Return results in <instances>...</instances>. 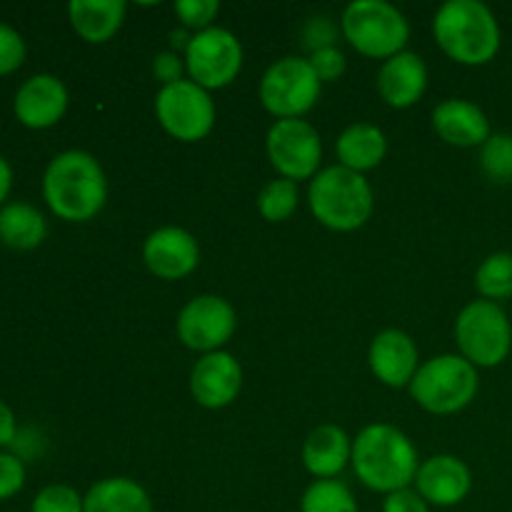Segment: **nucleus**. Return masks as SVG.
I'll return each instance as SVG.
<instances>
[{
  "mask_svg": "<svg viewBox=\"0 0 512 512\" xmlns=\"http://www.w3.org/2000/svg\"><path fill=\"white\" fill-rule=\"evenodd\" d=\"M43 200L68 223L93 220L108 200V180L98 158L85 150H63L43 173Z\"/></svg>",
  "mask_w": 512,
  "mask_h": 512,
  "instance_id": "nucleus-1",
  "label": "nucleus"
},
{
  "mask_svg": "<svg viewBox=\"0 0 512 512\" xmlns=\"http://www.w3.org/2000/svg\"><path fill=\"white\" fill-rule=\"evenodd\" d=\"M353 470L365 488L395 493L410 488L418 475V450L413 440L395 425H368L353 440Z\"/></svg>",
  "mask_w": 512,
  "mask_h": 512,
  "instance_id": "nucleus-2",
  "label": "nucleus"
},
{
  "mask_svg": "<svg viewBox=\"0 0 512 512\" xmlns=\"http://www.w3.org/2000/svg\"><path fill=\"white\" fill-rule=\"evenodd\" d=\"M440 50L460 65H485L500 50V23L480 0H448L433 18Z\"/></svg>",
  "mask_w": 512,
  "mask_h": 512,
  "instance_id": "nucleus-3",
  "label": "nucleus"
},
{
  "mask_svg": "<svg viewBox=\"0 0 512 512\" xmlns=\"http://www.w3.org/2000/svg\"><path fill=\"white\" fill-rule=\"evenodd\" d=\"M310 213L320 225L335 233H353L363 228L373 215V188L363 173L330 165L320 170L308 188Z\"/></svg>",
  "mask_w": 512,
  "mask_h": 512,
  "instance_id": "nucleus-4",
  "label": "nucleus"
},
{
  "mask_svg": "<svg viewBox=\"0 0 512 512\" xmlns=\"http://www.w3.org/2000/svg\"><path fill=\"white\" fill-rule=\"evenodd\" d=\"M478 368L463 355H435L425 360L410 383V395L433 415H453L468 408L478 395Z\"/></svg>",
  "mask_w": 512,
  "mask_h": 512,
  "instance_id": "nucleus-5",
  "label": "nucleus"
},
{
  "mask_svg": "<svg viewBox=\"0 0 512 512\" xmlns=\"http://www.w3.org/2000/svg\"><path fill=\"white\" fill-rule=\"evenodd\" d=\"M345 40L365 58L388 60L403 53L410 25L395 5L385 0H353L340 18Z\"/></svg>",
  "mask_w": 512,
  "mask_h": 512,
  "instance_id": "nucleus-6",
  "label": "nucleus"
},
{
  "mask_svg": "<svg viewBox=\"0 0 512 512\" xmlns=\"http://www.w3.org/2000/svg\"><path fill=\"white\" fill-rule=\"evenodd\" d=\"M455 340L460 355L475 368H498L512 350V325L508 313L490 300H473L455 320Z\"/></svg>",
  "mask_w": 512,
  "mask_h": 512,
  "instance_id": "nucleus-7",
  "label": "nucleus"
},
{
  "mask_svg": "<svg viewBox=\"0 0 512 512\" xmlns=\"http://www.w3.org/2000/svg\"><path fill=\"white\" fill-rule=\"evenodd\" d=\"M320 78L315 75L308 58L288 55L280 58L265 70L260 80V103L278 120L303 118L308 110L315 108L320 98Z\"/></svg>",
  "mask_w": 512,
  "mask_h": 512,
  "instance_id": "nucleus-8",
  "label": "nucleus"
},
{
  "mask_svg": "<svg viewBox=\"0 0 512 512\" xmlns=\"http://www.w3.org/2000/svg\"><path fill=\"white\" fill-rule=\"evenodd\" d=\"M155 115L168 135L180 143H198L215 128V103L193 80L163 85L155 95Z\"/></svg>",
  "mask_w": 512,
  "mask_h": 512,
  "instance_id": "nucleus-9",
  "label": "nucleus"
},
{
  "mask_svg": "<svg viewBox=\"0 0 512 512\" xmlns=\"http://www.w3.org/2000/svg\"><path fill=\"white\" fill-rule=\"evenodd\" d=\"M240 68H243V45L238 35L218 25L193 33V40L185 50V70L193 83L205 90L225 88L238 78Z\"/></svg>",
  "mask_w": 512,
  "mask_h": 512,
  "instance_id": "nucleus-10",
  "label": "nucleus"
},
{
  "mask_svg": "<svg viewBox=\"0 0 512 512\" xmlns=\"http://www.w3.org/2000/svg\"><path fill=\"white\" fill-rule=\"evenodd\" d=\"M265 148L280 178L298 183V180H313L320 173L323 140L308 120H275L265 138Z\"/></svg>",
  "mask_w": 512,
  "mask_h": 512,
  "instance_id": "nucleus-11",
  "label": "nucleus"
},
{
  "mask_svg": "<svg viewBox=\"0 0 512 512\" xmlns=\"http://www.w3.org/2000/svg\"><path fill=\"white\" fill-rule=\"evenodd\" d=\"M178 338L195 353H215L233 338L238 328L235 308L220 295H198L188 300L178 315Z\"/></svg>",
  "mask_w": 512,
  "mask_h": 512,
  "instance_id": "nucleus-12",
  "label": "nucleus"
},
{
  "mask_svg": "<svg viewBox=\"0 0 512 512\" xmlns=\"http://www.w3.org/2000/svg\"><path fill=\"white\" fill-rule=\"evenodd\" d=\"M70 95L58 75L38 73L25 80L13 98V113L30 130H48L68 113Z\"/></svg>",
  "mask_w": 512,
  "mask_h": 512,
  "instance_id": "nucleus-13",
  "label": "nucleus"
},
{
  "mask_svg": "<svg viewBox=\"0 0 512 512\" xmlns=\"http://www.w3.org/2000/svg\"><path fill=\"white\" fill-rule=\"evenodd\" d=\"M243 388V368L238 358L225 350L203 355L190 370V395L208 410L228 408Z\"/></svg>",
  "mask_w": 512,
  "mask_h": 512,
  "instance_id": "nucleus-14",
  "label": "nucleus"
},
{
  "mask_svg": "<svg viewBox=\"0 0 512 512\" xmlns=\"http://www.w3.org/2000/svg\"><path fill=\"white\" fill-rule=\"evenodd\" d=\"M143 260L153 275L163 280L188 278L200 263V248L193 233L178 225L153 230L143 243Z\"/></svg>",
  "mask_w": 512,
  "mask_h": 512,
  "instance_id": "nucleus-15",
  "label": "nucleus"
},
{
  "mask_svg": "<svg viewBox=\"0 0 512 512\" xmlns=\"http://www.w3.org/2000/svg\"><path fill=\"white\" fill-rule=\"evenodd\" d=\"M473 488L470 468L455 455H433L423 460L415 475V490L423 495L428 505L438 508H453L463 503Z\"/></svg>",
  "mask_w": 512,
  "mask_h": 512,
  "instance_id": "nucleus-16",
  "label": "nucleus"
},
{
  "mask_svg": "<svg viewBox=\"0 0 512 512\" xmlns=\"http://www.w3.org/2000/svg\"><path fill=\"white\" fill-rule=\"evenodd\" d=\"M368 363L375 378L388 388H410L418 373V345L403 330H383L373 338Z\"/></svg>",
  "mask_w": 512,
  "mask_h": 512,
  "instance_id": "nucleus-17",
  "label": "nucleus"
},
{
  "mask_svg": "<svg viewBox=\"0 0 512 512\" xmlns=\"http://www.w3.org/2000/svg\"><path fill=\"white\" fill-rule=\"evenodd\" d=\"M378 93L390 108H410L418 103L428 88V68H425L423 58L418 53H403L393 55L385 60L378 70Z\"/></svg>",
  "mask_w": 512,
  "mask_h": 512,
  "instance_id": "nucleus-18",
  "label": "nucleus"
},
{
  "mask_svg": "<svg viewBox=\"0 0 512 512\" xmlns=\"http://www.w3.org/2000/svg\"><path fill=\"white\" fill-rule=\"evenodd\" d=\"M433 128L455 148H483L490 138V120L483 108L463 98H448L433 110Z\"/></svg>",
  "mask_w": 512,
  "mask_h": 512,
  "instance_id": "nucleus-19",
  "label": "nucleus"
},
{
  "mask_svg": "<svg viewBox=\"0 0 512 512\" xmlns=\"http://www.w3.org/2000/svg\"><path fill=\"white\" fill-rule=\"evenodd\" d=\"M353 460V440L338 425H318L303 443V463L313 478L335 480Z\"/></svg>",
  "mask_w": 512,
  "mask_h": 512,
  "instance_id": "nucleus-20",
  "label": "nucleus"
},
{
  "mask_svg": "<svg viewBox=\"0 0 512 512\" xmlns=\"http://www.w3.org/2000/svg\"><path fill=\"white\" fill-rule=\"evenodd\" d=\"M128 5L123 0H73L68 5V18L75 33L85 43H108L120 30Z\"/></svg>",
  "mask_w": 512,
  "mask_h": 512,
  "instance_id": "nucleus-21",
  "label": "nucleus"
},
{
  "mask_svg": "<svg viewBox=\"0 0 512 512\" xmlns=\"http://www.w3.org/2000/svg\"><path fill=\"white\" fill-rule=\"evenodd\" d=\"M335 153H338L343 168L365 173V170H373L383 163L385 153H388V140L378 125L355 123L340 133Z\"/></svg>",
  "mask_w": 512,
  "mask_h": 512,
  "instance_id": "nucleus-22",
  "label": "nucleus"
},
{
  "mask_svg": "<svg viewBox=\"0 0 512 512\" xmlns=\"http://www.w3.org/2000/svg\"><path fill=\"white\" fill-rule=\"evenodd\" d=\"M85 512H153L148 490L130 478H105L83 495Z\"/></svg>",
  "mask_w": 512,
  "mask_h": 512,
  "instance_id": "nucleus-23",
  "label": "nucleus"
},
{
  "mask_svg": "<svg viewBox=\"0 0 512 512\" xmlns=\"http://www.w3.org/2000/svg\"><path fill=\"white\" fill-rule=\"evenodd\" d=\"M48 238V220L35 205L15 200L0 208V243L13 250H35Z\"/></svg>",
  "mask_w": 512,
  "mask_h": 512,
  "instance_id": "nucleus-24",
  "label": "nucleus"
},
{
  "mask_svg": "<svg viewBox=\"0 0 512 512\" xmlns=\"http://www.w3.org/2000/svg\"><path fill=\"white\" fill-rule=\"evenodd\" d=\"M475 288L490 303L512 298V253H493L475 270Z\"/></svg>",
  "mask_w": 512,
  "mask_h": 512,
  "instance_id": "nucleus-25",
  "label": "nucleus"
},
{
  "mask_svg": "<svg viewBox=\"0 0 512 512\" xmlns=\"http://www.w3.org/2000/svg\"><path fill=\"white\" fill-rule=\"evenodd\" d=\"M300 512H360L358 500L340 480H315L305 488Z\"/></svg>",
  "mask_w": 512,
  "mask_h": 512,
  "instance_id": "nucleus-26",
  "label": "nucleus"
},
{
  "mask_svg": "<svg viewBox=\"0 0 512 512\" xmlns=\"http://www.w3.org/2000/svg\"><path fill=\"white\" fill-rule=\"evenodd\" d=\"M300 190L298 183L288 178L270 180L258 195V210L268 223H283L298 210Z\"/></svg>",
  "mask_w": 512,
  "mask_h": 512,
  "instance_id": "nucleus-27",
  "label": "nucleus"
},
{
  "mask_svg": "<svg viewBox=\"0 0 512 512\" xmlns=\"http://www.w3.org/2000/svg\"><path fill=\"white\" fill-rule=\"evenodd\" d=\"M480 168L493 183H512V135L493 133L480 148Z\"/></svg>",
  "mask_w": 512,
  "mask_h": 512,
  "instance_id": "nucleus-28",
  "label": "nucleus"
},
{
  "mask_svg": "<svg viewBox=\"0 0 512 512\" xmlns=\"http://www.w3.org/2000/svg\"><path fill=\"white\" fill-rule=\"evenodd\" d=\"M30 512H85L83 495L70 485H45L30 503Z\"/></svg>",
  "mask_w": 512,
  "mask_h": 512,
  "instance_id": "nucleus-29",
  "label": "nucleus"
},
{
  "mask_svg": "<svg viewBox=\"0 0 512 512\" xmlns=\"http://www.w3.org/2000/svg\"><path fill=\"white\" fill-rule=\"evenodd\" d=\"M25 58H28V45L23 35L13 25L0 23V78L23 68Z\"/></svg>",
  "mask_w": 512,
  "mask_h": 512,
  "instance_id": "nucleus-30",
  "label": "nucleus"
},
{
  "mask_svg": "<svg viewBox=\"0 0 512 512\" xmlns=\"http://www.w3.org/2000/svg\"><path fill=\"white\" fill-rule=\"evenodd\" d=\"M218 13V0H178L175 3V15L180 18V23L188 30H195V33H200L205 28H213V20Z\"/></svg>",
  "mask_w": 512,
  "mask_h": 512,
  "instance_id": "nucleus-31",
  "label": "nucleus"
},
{
  "mask_svg": "<svg viewBox=\"0 0 512 512\" xmlns=\"http://www.w3.org/2000/svg\"><path fill=\"white\" fill-rule=\"evenodd\" d=\"M25 485V463L15 453L0 450V503L15 498Z\"/></svg>",
  "mask_w": 512,
  "mask_h": 512,
  "instance_id": "nucleus-32",
  "label": "nucleus"
},
{
  "mask_svg": "<svg viewBox=\"0 0 512 512\" xmlns=\"http://www.w3.org/2000/svg\"><path fill=\"white\" fill-rule=\"evenodd\" d=\"M308 63L313 65L315 75L320 78V83H333L340 75L345 73V55L343 50H338L335 45H328V48H318L310 53Z\"/></svg>",
  "mask_w": 512,
  "mask_h": 512,
  "instance_id": "nucleus-33",
  "label": "nucleus"
},
{
  "mask_svg": "<svg viewBox=\"0 0 512 512\" xmlns=\"http://www.w3.org/2000/svg\"><path fill=\"white\" fill-rule=\"evenodd\" d=\"M183 70L185 58H180V53H175V50H165V53H158L153 58V75L163 85L183 80Z\"/></svg>",
  "mask_w": 512,
  "mask_h": 512,
  "instance_id": "nucleus-34",
  "label": "nucleus"
},
{
  "mask_svg": "<svg viewBox=\"0 0 512 512\" xmlns=\"http://www.w3.org/2000/svg\"><path fill=\"white\" fill-rule=\"evenodd\" d=\"M383 512H430L428 503L423 500V495L413 488L395 490V493L385 495Z\"/></svg>",
  "mask_w": 512,
  "mask_h": 512,
  "instance_id": "nucleus-35",
  "label": "nucleus"
},
{
  "mask_svg": "<svg viewBox=\"0 0 512 512\" xmlns=\"http://www.w3.org/2000/svg\"><path fill=\"white\" fill-rule=\"evenodd\" d=\"M305 43H308L313 50L333 45V25H330V20L325 18L310 20L308 30H305Z\"/></svg>",
  "mask_w": 512,
  "mask_h": 512,
  "instance_id": "nucleus-36",
  "label": "nucleus"
},
{
  "mask_svg": "<svg viewBox=\"0 0 512 512\" xmlns=\"http://www.w3.org/2000/svg\"><path fill=\"white\" fill-rule=\"evenodd\" d=\"M18 420H15L13 408L5 400H0V448H13L18 438Z\"/></svg>",
  "mask_w": 512,
  "mask_h": 512,
  "instance_id": "nucleus-37",
  "label": "nucleus"
},
{
  "mask_svg": "<svg viewBox=\"0 0 512 512\" xmlns=\"http://www.w3.org/2000/svg\"><path fill=\"white\" fill-rule=\"evenodd\" d=\"M10 190H13V168H10L5 155H0V208H3L5 200H8Z\"/></svg>",
  "mask_w": 512,
  "mask_h": 512,
  "instance_id": "nucleus-38",
  "label": "nucleus"
}]
</instances>
